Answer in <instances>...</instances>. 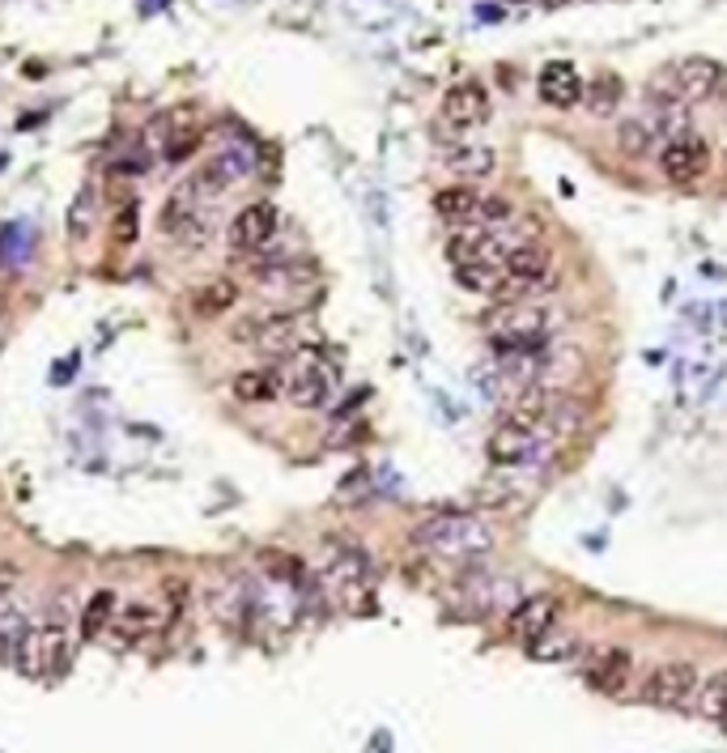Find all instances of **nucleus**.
<instances>
[{"instance_id": "1", "label": "nucleus", "mask_w": 727, "mask_h": 753, "mask_svg": "<svg viewBox=\"0 0 727 753\" xmlns=\"http://www.w3.org/2000/svg\"><path fill=\"white\" fill-rule=\"evenodd\" d=\"M553 323H558V311L549 298H519V303H497L485 316V332L502 357L540 354L544 341L553 337Z\"/></svg>"}, {"instance_id": "2", "label": "nucleus", "mask_w": 727, "mask_h": 753, "mask_svg": "<svg viewBox=\"0 0 727 753\" xmlns=\"http://www.w3.org/2000/svg\"><path fill=\"white\" fill-rule=\"evenodd\" d=\"M421 550L438 557H452V562H477L494 550V532L490 523L472 511H434L430 519H421L418 532H413Z\"/></svg>"}, {"instance_id": "3", "label": "nucleus", "mask_w": 727, "mask_h": 753, "mask_svg": "<svg viewBox=\"0 0 727 753\" xmlns=\"http://www.w3.org/2000/svg\"><path fill=\"white\" fill-rule=\"evenodd\" d=\"M553 251L549 243H519L502 256V285H497V303H519V298H544L553 285Z\"/></svg>"}, {"instance_id": "4", "label": "nucleus", "mask_w": 727, "mask_h": 753, "mask_svg": "<svg viewBox=\"0 0 727 753\" xmlns=\"http://www.w3.org/2000/svg\"><path fill=\"white\" fill-rule=\"evenodd\" d=\"M13 664H17V673L31 676V681L60 676L69 664H73V643H69V631H65L56 617L26 626L22 638H17V647H13Z\"/></svg>"}, {"instance_id": "5", "label": "nucleus", "mask_w": 727, "mask_h": 753, "mask_svg": "<svg viewBox=\"0 0 727 753\" xmlns=\"http://www.w3.org/2000/svg\"><path fill=\"white\" fill-rule=\"evenodd\" d=\"M272 375H277L281 392L290 397V404H298V409H324L328 397H332V384H337L332 362L324 354H315V350H294V354H285Z\"/></svg>"}, {"instance_id": "6", "label": "nucleus", "mask_w": 727, "mask_h": 753, "mask_svg": "<svg viewBox=\"0 0 727 753\" xmlns=\"http://www.w3.org/2000/svg\"><path fill=\"white\" fill-rule=\"evenodd\" d=\"M664 81L677 90L681 103H711L727 90V64H719L715 56H681Z\"/></svg>"}, {"instance_id": "7", "label": "nucleus", "mask_w": 727, "mask_h": 753, "mask_svg": "<svg viewBox=\"0 0 727 753\" xmlns=\"http://www.w3.org/2000/svg\"><path fill=\"white\" fill-rule=\"evenodd\" d=\"M693 690H697V669L689 660H664L643 681V703L647 707H664V711H677V707H685L689 698H693Z\"/></svg>"}, {"instance_id": "8", "label": "nucleus", "mask_w": 727, "mask_h": 753, "mask_svg": "<svg viewBox=\"0 0 727 753\" xmlns=\"http://www.w3.org/2000/svg\"><path fill=\"white\" fill-rule=\"evenodd\" d=\"M659 170H664L668 184H681V188L697 184L711 170V145L702 137H693V132L672 137V141L659 145Z\"/></svg>"}, {"instance_id": "9", "label": "nucleus", "mask_w": 727, "mask_h": 753, "mask_svg": "<svg viewBox=\"0 0 727 753\" xmlns=\"http://www.w3.org/2000/svg\"><path fill=\"white\" fill-rule=\"evenodd\" d=\"M558 613H562V596H553V592L519 596V600H515V609H511V617H506V631H511L515 643L532 647L544 631H553V626H558Z\"/></svg>"}, {"instance_id": "10", "label": "nucleus", "mask_w": 727, "mask_h": 753, "mask_svg": "<svg viewBox=\"0 0 727 753\" xmlns=\"http://www.w3.org/2000/svg\"><path fill=\"white\" fill-rule=\"evenodd\" d=\"M251 170V158H247V150H238V145H230V150H222V154H213V158L204 162L200 170H196V179L188 184V192L196 200H218L222 192H230L243 175Z\"/></svg>"}, {"instance_id": "11", "label": "nucleus", "mask_w": 727, "mask_h": 753, "mask_svg": "<svg viewBox=\"0 0 727 753\" xmlns=\"http://www.w3.org/2000/svg\"><path fill=\"white\" fill-rule=\"evenodd\" d=\"M490 119V94L481 81H459L443 94V123L456 132H472Z\"/></svg>"}, {"instance_id": "12", "label": "nucleus", "mask_w": 727, "mask_h": 753, "mask_svg": "<svg viewBox=\"0 0 727 753\" xmlns=\"http://www.w3.org/2000/svg\"><path fill=\"white\" fill-rule=\"evenodd\" d=\"M536 94L544 107H558V111H571L583 103V78L571 60H549L536 78Z\"/></svg>"}, {"instance_id": "13", "label": "nucleus", "mask_w": 727, "mask_h": 753, "mask_svg": "<svg viewBox=\"0 0 727 753\" xmlns=\"http://www.w3.org/2000/svg\"><path fill=\"white\" fill-rule=\"evenodd\" d=\"M272 235H277V209L268 200L238 209L234 222H230V247L234 251H260Z\"/></svg>"}, {"instance_id": "14", "label": "nucleus", "mask_w": 727, "mask_h": 753, "mask_svg": "<svg viewBox=\"0 0 727 753\" xmlns=\"http://www.w3.org/2000/svg\"><path fill=\"white\" fill-rule=\"evenodd\" d=\"M630 673H634V656L625 647H600L591 660H587V685L596 694H621L630 685Z\"/></svg>"}, {"instance_id": "15", "label": "nucleus", "mask_w": 727, "mask_h": 753, "mask_svg": "<svg viewBox=\"0 0 727 753\" xmlns=\"http://www.w3.org/2000/svg\"><path fill=\"white\" fill-rule=\"evenodd\" d=\"M536 438L532 431H519V426H511V422H502L494 435H490V460H494L497 469H519V464H528L536 451Z\"/></svg>"}, {"instance_id": "16", "label": "nucleus", "mask_w": 727, "mask_h": 753, "mask_svg": "<svg viewBox=\"0 0 727 753\" xmlns=\"http://www.w3.org/2000/svg\"><path fill=\"white\" fill-rule=\"evenodd\" d=\"M481 204H485V197H481L477 188L456 184V188H443V192L434 197V213H438L443 222H452V226H477V222H481Z\"/></svg>"}, {"instance_id": "17", "label": "nucleus", "mask_w": 727, "mask_h": 753, "mask_svg": "<svg viewBox=\"0 0 727 753\" xmlns=\"http://www.w3.org/2000/svg\"><path fill=\"white\" fill-rule=\"evenodd\" d=\"M689 707L711 719V723H724L727 719V669H715V673L697 676V690L689 698Z\"/></svg>"}, {"instance_id": "18", "label": "nucleus", "mask_w": 727, "mask_h": 753, "mask_svg": "<svg viewBox=\"0 0 727 753\" xmlns=\"http://www.w3.org/2000/svg\"><path fill=\"white\" fill-rule=\"evenodd\" d=\"M112 631L115 638H124V643H141V638H150L162 631V613L153 609V604H124L119 613H115V622H112Z\"/></svg>"}, {"instance_id": "19", "label": "nucleus", "mask_w": 727, "mask_h": 753, "mask_svg": "<svg viewBox=\"0 0 727 753\" xmlns=\"http://www.w3.org/2000/svg\"><path fill=\"white\" fill-rule=\"evenodd\" d=\"M494 150L490 145H472V141H459L447 150V166L456 170L459 179H485L494 170Z\"/></svg>"}, {"instance_id": "20", "label": "nucleus", "mask_w": 727, "mask_h": 753, "mask_svg": "<svg viewBox=\"0 0 727 753\" xmlns=\"http://www.w3.org/2000/svg\"><path fill=\"white\" fill-rule=\"evenodd\" d=\"M230 392H234V400H243V404H272V400L281 397V384H277L272 370H238L234 384H230Z\"/></svg>"}, {"instance_id": "21", "label": "nucleus", "mask_w": 727, "mask_h": 753, "mask_svg": "<svg viewBox=\"0 0 727 753\" xmlns=\"http://www.w3.org/2000/svg\"><path fill=\"white\" fill-rule=\"evenodd\" d=\"M617 145H621V154H630V158H647L655 145H664V137L655 132V123H650L647 116H634V119H621Z\"/></svg>"}, {"instance_id": "22", "label": "nucleus", "mask_w": 727, "mask_h": 753, "mask_svg": "<svg viewBox=\"0 0 727 753\" xmlns=\"http://www.w3.org/2000/svg\"><path fill=\"white\" fill-rule=\"evenodd\" d=\"M238 303V285L230 278H218V281H204L196 294H191V311L204 319L222 316V311H230Z\"/></svg>"}, {"instance_id": "23", "label": "nucleus", "mask_w": 727, "mask_h": 753, "mask_svg": "<svg viewBox=\"0 0 727 753\" xmlns=\"http://www.w3.org/2000/svg\"><path fill=\"white\" fill-rule=\"evenodd\" d=\"M456 269V281L472 294H485L494 298L497 285H502V260H464V264H452Z\"/></svg>"}, {"instance_id": "24", "label": "nucleus", "mask_w": 727, "mask_h": 753, "mask_svg": "<svg viewBox=\"0 0 727 753\" xmlns=\"http://www.w3.org/2000/svg\"><path fill=\"white\" fill-rule=\"evenodd\" d=\"M578 635L574 631H562V626H553V631H544V635L536 638L532 647H528V656L532 660H540V664H562V660H574L578 656Z\"/></svg>"}, {"instance_id": "25", "label": "nucleus", "mask_w": 727, "mask_h": 753, "mask_svg": "<svg viewBox=\"0 0 727 753\" xmlns=\"http://www.w3.org/2000/svg\"><path fill=\"white\" fill-rule=\"evenodd\" d=\"M115 613H119V600H115L112 588L94 592V596H90V604H85V613H81V635H85V638H103L107 631H112Z\"/></svg>"}, {"instance_id": "26", "label": "nucleus", "mask_w": 727, "mask_h": 753, "mask_svg": "<svg viewBox=\"0 0 727 753\" xmlns=\"http://www.w3.org/2000/svg\"><path fill=\"white\" fill-rule=\"evenodd\" d=\"M621 94H625V85L617 73H600V78H591V85H583V103L591 116H612L621 107Z\"/></svg>"}, {"instance_id": "27", "label": "nucleus", "mask_w": 727, "mask_h": 753, "mask_svg": "<svg viewBox=\"0 0 727 753\" xmlns=\"http://www.w3.org/2000/svg\"><path fill=\"white\" fill-rule=\"evenodd\" d=\"M260 562H265V575H272L277 584H294V588H303L306 584V566L294 554L268 550V554H260Z\"/></svg>"}, {"instance_id": "28", "label": "nucleus", "mask_w": 727, "mask_h": 753, "mask_svg": "<svg viewBox=\"0 0 727 753\" xmlns=\"http://www.w3.org/2000/svg\"><path fill=\"white\" fill-rule=\"evenodd\" d=\"M200 141H204V132L200 128H171V137H166V145H162V158L171 162H188L196 150H200Z\"/></svg>"}, {"instance_id": "29", "label": "nucleus", "mask_w": 727, "mask_h": 753, "mask_svg": "<svg viewBox=\"0 0 727 753\" xmlns=\"http://www.w3.org/2000/svg\"><path fill=\"white\" fill-rule=\"evenodd\" d=\"M90 209H94V192L85 188V192L73 200V209H69V231H73V238L90 235Z\"/></svg>"}, {"instance_id": "30", "label": "nucleus", "mask_w": 727, "mask_h": 753, "mask_svg": "<svg viewBox=\"0 0 727 753\" xmlns=\"http://www.w3.org/2000/svg\"><path fill=\"white\" fill-rule=\"evenodd\" d=\"M137 226H141V213H137V204H124V209L115 213V222H112L115 243H132V238H137Z\"/></svg>"}, {"instance_id": "31", "label": "nucleus", "mask_w": 727, "mask_h": 753, "mask_svg": "<svg viewBox=\"0 0 727 753\" xmlns=\"http://www.w3.org/2000/svg\"><path fill=\"white\" fill-rule=\"evenodd\" d=\"M724 728H727V719H724Z\"/></svg>"}]
</instances>
